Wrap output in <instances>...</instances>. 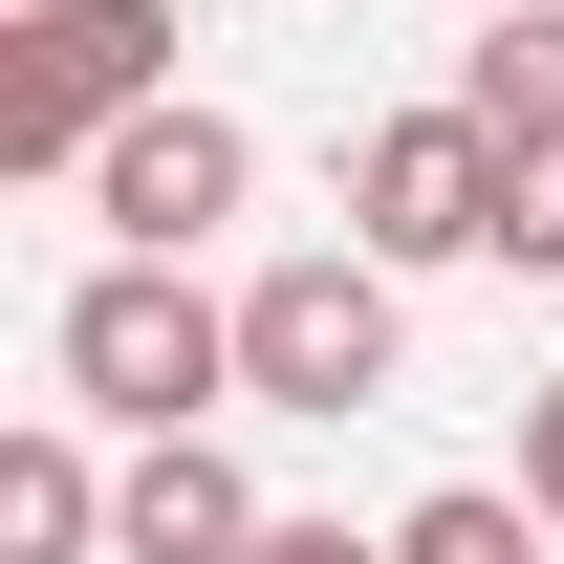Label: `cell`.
I'll return each instance as SVG.
<instances>
[{"label": "cell", "instance_id": "cell-11", "mask_svg": "<svg viewBox=\"0 0 564 564\" xmlns=\"http://www.w3.org/2000/svg\"><path fill=\"white\" fill-rule=\"evenodd\" d=\"M521 499H543V521H564V369H543V391H521Z\"/></svg>", "mask_w": 564, "mask_h": 564}, {"label": "cell", "instance_id": "cell-4", "mask_svg": "<svg viewBox=\"0 0 564 564\" xmlns=\"http://www.w3.org/2000/svg\"><path fill=\"white\" fill-rule=\"evenodd\" d=\"M348 239H369L391 282L499 261V131H478V109H391V131L348 152Z\"/></svg>", "mask_w": 564, "mask_h": 564}, {"label": "cell", "instance_id": "cell-2", "mask_svg": "<svg viewBox=\"0 0 564 564\" xmlns=\"http://www.w3.org/2000/svg\"><path fill=\"white\" fill-rule=\"evenodd\" d=\"M131 109H174V0H22L0 22V174H87Z\"/></svg>", "mask_w": 564, "mask_h": 564}, {"label": "cell", "instance_id": "cell-6", "mask_svg": "<svg viewBox=\"0 0 564 564\" xmlns=\"http://www.w3.org/2000/svg\"><path fill=\"white\" fill-rule=\"evenodd\" d=\"M109 543H131V564H261V478H239L217 434H131V499H109Z\"/></svg>", "mask_w": 564, "mask_h": 564}, {"label": "cell", "instance_id": "cell-10", "mask_svg": "<svg viewBox=\"0 0 564 564\" xmlns=\"http://www.w3.org/2000/svg\"><path fill=\"white\" fill-rule=\"evenodd\" d=\"M499 261L564 282V152H499Z\"/></svg>", "mask_w": 564, "mask_h": 564}, {"label": "cell", "instance_id": "cell-3", "mask_svg": "<svg viewBox=\"0 0 564 564\" xmlns=\"http://www.w3.org/2000/svg\"><path fill=\"white\" fill-rule=\"evenodd\" d=\"M391 369H413V304H391L369 239H304V261L239 282V391H261V413H369Z\"/></svg>", "mask_w": 564, "mask_h": 564}, {"label": "cell", "instance_id": "cell-7", "mask_svg": "<svg viewBox=\"0 0 564 564\" xmlns=\"http://www.w3.org/2000/svg\"><path fill=\"white\" fill-rule=\"evenodd\" d=\"M456 109L499 152H564V0H478V44H456Z\"/></svg>", "mask_w": 564, "mask_h": 564}, {"label": "cell", "instance_id": "cell-8", "mask_svg": "<svg viewBox=\"0 0 564 564\" xmlns=\"http://www.w3.org/2000/svg\"><path fill=\"white\" fill-rule=\"evenodd\" d=\"M109 499H131V478H87V434H66V413L0 434V564H87V543H109Z\"/></svg>", "mask_w": 564, "mask_h": 564}, {"label": "cell", "instance_id": "cell-9", "mask_svg": "<svg viewBox=\"0 0 564 564\" xmlns=\"http://www.w3.org/2000/svg\"><path fill=\"white\" fill-rule=\"evenodd\" d=\"M543 543H564V521H543V499H499V478H434L413 521H391V564H543Z\"/></svg>", "mask_w": 564, "mask_h": 564}, {"label": "cell", "instance_id": "cell-5", "mask_svg": "<svg viewBox=\"0 0 564 564\" xmlns=\"http://www.w3.org/2000/svg\"><path fill=\"white\" fill-rule=\"evenodd\" d=\"M239 196H261V131H239V109H196V87H174V109H131V131L87 152V217H109V261H196Z\"/></svg>", "mask_w": 564, "mask_h": 564}, {"label": "cell", "instance_id": "cell-12", "mask_svg": "<svg viewBox=\"0 0 564 564\" xmlns=\"http://www.w3.org/2000/svg\"><path fill=\"white\" fill-rule=\"evenodd\" d=\"M261 564H391V543H348V521H261Z\"/></svg>", "mask_w": 564, "mask_h": 564}, {"label": "cell", "instance_id": "cell-1", "mask_svg": "<svg viewBox=\"0 0 564 564\" xmlns=\"http://www.w3.org/2000/svg\"><path fill=\"white\" fill-rule=\"evenodd\" d=\"M44 369H66V413H109V434H217L239 304H196V261H87L66 326H44Z\"/></svg>", "mask_w": 564, "mask_h": 564}]
</instances>
